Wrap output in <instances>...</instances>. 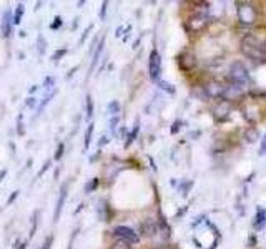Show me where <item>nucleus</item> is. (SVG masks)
<instances>
[{
  "label": "nucleus",
  "instance_id": "obj_1",
  "mask_svg": "<svg viewBox=\"0 0 266 249\" xmlns=\"http://www.w3.org/2000/svg\"><path fill=\"white\" fill-rule=\"evenodd\" d=\"M241 52L248 58L261 60V58H265V55H266V47L260 40H256L255 37L248 35V37H245L243 42H241Z\"/></svg>",
  "mask_w": 266,
  "mask_h": 249
},
{
  "label": "nucleus",
  "instance_id": "obj_2",
  "mask_svg": "<svg viewBox=\"0 0 266 249\" xmlns=\"http://www.w3.org/2000/svg\"><path fill=\"white\" fill-rule=\"evenodd\" d=\"M228 78H230V83L238 85V87H241V88H245L246 85L250 83V73L241 62H233L230 65Z\"/></svg>",
  "mask_w": 266,
  "mask_h": 249
},
{
  "label": "nucleus",
  "instance_id": "obj_3",
  "mask_svg": "<svg viewBox=\"0 0 266 249\" xmlns=\"http://www.w3.org/2000/svg\"><path fill=\"white\" fill-rule=\"evenodd\" d=\"M113 234H115L117 239H120L122 243H127V244H136L140 241L138 234L128 226H117L113 229Z\"/></svg>",
  "mask_w": 266,
  "mask_h": 249
},
{
  "label": "nucleus",
  "instance_id": "obj_4",
  "mask_svg": "<svg viewBox=\"0 0 266 249\" xmlns=\"http://www.w3.org/2000/svg\"><path fill=\"white\" fill-rule=\"evenodd\" d=\"M160 73H161V57L156 50H151L148 58V75L153 82H160Z\"/></svg>",
  "mask_w": 266,
  "mask_h": 249
},
{
  "label": "nucleus",
  "instance_id": "obj_5",
  "mask_svg": "<svg viewBox=\"0 0 266 249\" xmlns=\"http://www.w3.org/2000/svg\"><path fill=\"white\" fill-rule=\"evenodd\" d=\"M238 20L241 25H251L256 20V10L251 3H240L238 5Z\"/></svg>",
  "mask_w": 266,
  "mask_h": 249
},
{
  "label": "nucleus",
  "instance_id": "obj_6",
  "mask_svg": "<svg viewBox=\"0 0 266 249\" xmlns=\"http://www.w3.org/2000/svg\"><path fill=\"white\" fill-rule=\"evenodd\" d=\"M67 194H68V184L63 183L62 188H60V193H58V199H57V206H55V213H53V221H58L62 216V211H63V206H65V201H67Z\"/></svg>",
  "mask_w": 266,
  "mask_h": 249
},
{
  "label": "nucleus",
  "instance_id": "obj_7",
  "mask_svg": "<svg viewBox=\"0 0 266 249\" xmlns=\"http://www.w3.org/2000/svg\"><path fill=\"white\" fill-rule=\"evenodd\" d=\"M205 93L208 98H223L225 95V87L218 82H208L205 87Z\"/></svg>",
  "mask_w": 266,
  "mask_h": 249
},
{
  "label": "nucleus",
  "instance_id": "obj_8",
  "mask_svg": "<svg viewBox=\"0 0 266 249\" xmlns=\"http://www.w3.org/2000/svg\"><path fill=\"white\" fill-rule=\"evenodd\" d=\"M0 30H2V37H3V38H8V37L12 35V30H13V15H12L10 10H7V12L3 13Z\"/></svg>",
  "mask_w": 266,
  "mask_h": 249
},
{
  "label": "nucleus",
  "instance_id": "obj_9",
  "mask_svg": "<svg viewBox=\"0 0 266 249\" xmlns=\"http://www.w3.org/2000/svg\"><path fill=\"white\" fill-rule=\"evenodd\" d=\"M213 115L215 118L218 120V122H225V120H228L230 117V103L223 100V102H220L216 105V108L213 110Z\"/></svg>",
  "mask_w": 266,
  "mask_h": 249
},
{
  "label": "nucleus",
  "instance_id": "obj_10",
  "mask_svg": "<svg viewBox=\"0 0 266 249\" xmlns=\"http://www.w3.org/2000/svg\"><path fill=\"white\" fill-rule=\"evenodd\" d=\"M241 95H243V88L238 87V85L228 83V85L225 87L223 98H226V102H230V100H238V98H241Z\"/></svg>",
  "mask_w": 266,
  "mask_h": 249
},
{
  "label": "nucleus",
  "instance_id": "obj_11",
  "mask_svg": "<svg viewBox=\"0 0 266 249\" xmlns=\"http://www.w3.org/2000/svg\"><path fill=\"white\" fill-rule=\"evenodd\" d=\"M266 224V211L265 209H258V213H256V216H255V221H253V226L256 228V231L258 229H261Z\"/></svg>",
  "mask_w": 266,
  "mask_h": 249
},
{
  "label": "nucleus",
  "instance_id": "obj_12",
  "mask_svg": "<svg viewBox=\"0 0 266 249\" xmlns=\"http://www.w3.org/2000/svg\"><path fill=\"white\" fill-rule=\"evenodd\" d=\"M103 43H105V40H100V43H98V47H97V50H95V53H93V58H92V63H90V70L88 72H93V68H95V65L98 63V58H100V55H102V52H103Z\"/></svg>",
  "mask_w": 266,
  "mask_h": 249
},
{
  "label": "nucleus",
  "instance_id": "obj_13",
  "mask_svg": "<svg viewBox=\"0 0 266 249\" xmlns=\"http://www.w3.org/2000/svg\"><path fill=\"white\" fill-rule=\"evenodd\" d=\"M258 136H260V133H258V129H256L255 126H251V128H248L245 131V138L248 139L250 143H255L256 139H258Z\"/></svg>",
  "mask_w": 266,
  "mask_h": 249
},
{
  "label": "nucleus",
  "instance_id": "obj_14",
  "mask_svg": "<svg viewBox=\"0 0 266 249\" xmlns=\"http://www.w3.org/2000/svg\"><path fill=\"white\" fill-rule=\"evenodd\" d=\"M37 50H38V55H45L47 52V40L43 35H38L37 38Z\"/></svg>",
  "mask_w": 266,
  "mask_h": 249
},
{
  "label": "nucleus",
  "instance_id": "obj_15",
  "mask_svg": "<svg viewBox=\"0 0 266 249\" xmlns=\"http://www.w3.org/2000/svg\"><path fill=\"white\" fill-rule=\"evenodd\" d=\"M140 131V126H138V123H135V126H133V129L130 133H128V136H127V143H125V146H130V144L135 141V138H136V134H138Z\"/></svg>",
  "mask_w": 266,
  "mask_h": 249
},
{
  "label": "nucleus",
  "instance_id": "obj_16",
  "mask_svg": "<svg viewBox=\"0 0 266 249\" xmlns=\"http://www.w3.org/2000/svg\"><path fill=\"white\" fill-rule=\"evenodd\" d=\"M93 128H95V124L90 123L87 126V131H85V143H83V146H85V149L90 148V143H92V134H93Z\"/></svg>",
  "mask_w": 266,
  "mask_h": 249
},
{
  "label": "nucleus",
  "instance_id": "obj_17",
  "mask_svg": "<svg viewBox=\"0 0 266 249\" xmlns=\"http://www.w3.org/2000/svg\"><path fill=\"white\" fill-rule=\"evenodd\" d=\"M55 93H57V90H53V92H52V93H48V95H45V98H43V100H42V103H40V105H38V107H37V112H38V113H42V112H43V108H45V107H47V105H48V103H50V100H52L53 97H55Z\"/></svg>",
  "mask_w": 266,
  "mask_h": 249
},
{
  "label": "nucleus",
  "instance_id": "obj_18",
  "mask_svg": "<svg viewBox=\"0 0 266 249\" xmlns=\"http://www.w3.org/2000/svg\"><path fill=\"white\" fill-rule=\"evenodd\" d=\"M23 3H18L17 5V8H15V12H13V25H18L22 22V15H23Z\"/></svg>",
  "mask_w": 266,
  "mask_h": 249
},
{
  "label": "nucleus",
  "instance_id": "obj_19",
  "mask_svg": "<svg viewBox=\"0 0 266 249\" xmlns=\"http://www.w3.org/2000/svg\"><path fill=\"white\" fill-rule=\"evenodd\" d=\"M108 113L113 117H118V113H120V103L117 102V100H113V102L108 103Z\"/></svg>",
  "mask_w": 266,
  "mask_h": 249
},
{
  "label": "nucleus",
  "instance_id": "obj_20",
  "mask_svg": "<svg viewBox=\"0 0 266 249\" xmlns=\"http://www.w3.org/2000/svg\"><path fill=\"white\" fill-rule=\"evenodd\" d=\"M98 178H93V179H90V181H88L87 184H85V193L87 194H90V193H93L95 191V189L98 188Z\"/></svg>",
  "mask_w": 266,
  "mask_h": 249
},
{
  "label": "nucleus",
  "instance_id": "obj_21",
  "mask_svg": "<svg viewBox=\"0 0 266 249\" xmlns=\"http://www.w3.org/2000/svg\"><path fill=\"white\" fill-rule=\"evenodd\" d=\"M38 214H40V211H37L33 213V216H32V226H30V238L35 236V231H37V224H38Z\"/></svg>",
  "mask_w": 266,
  "mask_h": 249
},
{
  "label": "nucleus",
  "instance_id": "obj_22",
  "mask_svg": "<svg viewBox=\"0 0 266 249\" xmlns=\"http://www.w3.org/2000/svg\"><path fill=\"white\" fill-rule=\"evenodd\" d=\"M156 83H158V87H160L161 90H165V92H168L170 95H173V93H175V88H173V85H171V83L165 82V80H160V82H156Z\"/></svg>",
  "mask_w": 266,
  "mask_h": 249
},
{
  "label": "nucleus",
  "instance_id": "obj_23",
  "mask_svg": "<svg viewBox=\"0 0 266 249\" xmlns=\"http://www.w3.org/2000/svg\"><path fill=\"white\" fill-rule=\"evenodd\" d=\"M53 85H55V78H53V77H47V78H45V83H43V90H45V92H47V95H48V93H52L53 90H55V88L52 90Z\"/></svg>",
  "mask_w": 266,
  "mask_h": 249
},
{
  "label": "nucleus",
  "instance_id": "obj_24",
  "mask_svg": "<svg viewBox=\"0 0 266 249\" xmlns=\"http://www.w3.org/2000/svg\"><path fill=\"white\" fill-rule=\"evenodd\" d=\"M93 115V100L90 95H87V118L90 120Z\"/></svg>",
  "mask_w": 266,
  "mask_h": 249
},
{
  "label": "nucleus",
  "instance_id": "obj_25",
  "mask_svg": "<svg viewBox=\"0 0 266 249\" xmlns=\"http://www.w3.org/2000/svg\"><path fill=\"white\" fill-rule=\"evenodd\" d=\"M63 149H65V144L60 143V144H58V148H57V151H55V156H53L55 161H58V159L63 156Z\"/></svg>",
  "mask_w": 266,
  "mask_h": 249
},
{
  "label": "nucleus",
  "instance_id": "obj_26",
  "mask_svg": "<svg viewBox=\"0 0 266 249\" xmlns=\"http://www.w3.org/2000/svg\"><path fill=\"white\" fill-rule=\"evenodd\" d=\"M63 55H67V48H62V50H57L55 53H53V57H52V60L53 62H58V60H60Z\"/></svg>",
  "mask_w": 266,
  "mask_h": 249
},
{
  "label": "nucleus",
  "instance_id": "obj_27",
  "mask_svg": "<svg viewBox=\"0 0 266 249\" xmlns=\"http://www.w3.org/2000/svg\"><path fill=\"white\" fill-rule=\"evenodd\" d=\"M60 27H62V17H58V15H57V17L53 18V22L50 23V28L52 30H58Z\"/></svg>",
  "mask_w": 266,
  "mask_h": 249
},
{
  "label": "nucleus",
  "instance_id": "obj_28",
  "mask_svg": "<svg viewBox=\"0 0 266 249\" xmlns=\"http://www.w3.org/2000/svg\"><path fill=\"white\" fill-rule=\"evenodd\" d=\"M52 244H53V236H47V239L43 241L40 249H52Z\"/></svg>",
  "mask_w": 266,
  "mask_h": 249
},
{
  "label": "nucleus",
  "instance_id": "obj_29",
  "mask_svg": "<svg viewBox=\"0 0 266 249\" xmlns=\"http://www.w3.org/2000/svg\"><path fill=\"white\" fill-rule=\"evenodd\" d=\"M260 154L263 156L266 154V133L263 134V138H261V146H260Z\"/></svg>",
  "mask_w": 266,
  "mask_h": 249
},
{
  "label": "nucleus",
  "instance_id": "obj_30",
  "mask_svg": "<svg viewBox=\"0 0 266 249\" xmlns=\"http://www.w3.org/2000/svg\"><path fill=\"white\" fill-rule=\"evenodd\" d=\"M35 103H37V98L35 97H28L25 100V107H28V108H33V107H35Z\"/></svg>",
  "mask_w": 266,
  "mask_h": 249
},
{
  "label": "nucleus",
  "instance_id": "obj_31",
  "mask_svg": "<svg viewBox=\"0 0 266 249\" xmlns=\"http://www.w3.org/2000/svg\"><path fill=\"white\" fill-rule=\"evenodd\" d=\"M18 193H20V191H18V189H17V191H13V193L10 194V196H8V199H7V206H10V204L18 198Z\"/></svg>",
  "mask_w": 266,
  "mask_h": 249
},
{
  "label": "nucleus",
  "instance_id": "obj_32",
  "mask_svg": "<svg viewBox=\"0 0 266 249\" xmlns=\"http://www.w3.org/2000/svg\"><path fill=\"white\" fill-rule=\"evenodd\" d=\"M118 122H120V118H118V117H113V118L110 120V129H112V131H115V129H117Z\"/></svg>",
  "mask_w": 266,
  "mask_h": 249
},
{
  "label": "nucleus",
  "instance_id": "obj_33",
  "mask_svg": "<svg viewBox=\"0 0 266 249\" xmlns=\"http://www.w3.org/2000/svg\"><path fill=\"white\" fill-rule=\"evenodd\" d=\"M107 8H108V2H103V3H102V10H100V18H102V20H105Z\"/></svg>",
  "mask_w": 266,
  "mask_h": 249
},
{
  "label": "nucleus",
  "instance_id": "obj_34",
  "mask_svg": "<svg viewBox=\"0 0 266 249\" xmlns=\"http://www.w3.org/2000/svg\"><path fill=\"white\" fill-rule=\"evenodd\" d=\"M93 28V25H88V27H87V30H85V32H83V35H82V38H80V43H83V42H85V40H87V37H88V33H90V30Z\"/></svg>",
  "mask_w": 266,
  "mask_h": 249
},
{
  "label": "nucleus",
  "instance_id": "obj_35",
  "mask_svg": "<svg viewBox=\"0 0 266 249\" xmlns=\"http://www.w3.org/2000/svg\"><path fill=\"white\" fill-rule=\"evenodd\" d=\"M50 163H52V161H47L45 164H43V168L40 169V171H38V173H37V176H38V178H40V176H42V174H43V173H45L48 168H50Z\"/></svg>",
  "mask_w": 266,
  "mask_h": 249
},
{
  "label": "nucleus",
  "instance_id": "obj_36",
  "mask_svg": "<svg viewBox=\"0 0 266 249\" xmlns=\"http://www.w3.org/2000/svg\"><path fill=\"white\" fill-rule=\"evenodd\" d=\"M178 131H180V122H175L173 126H171V134H175V133H178Z\"/></svg>",
  "mask_w": 266,
  "mask_h": 249
},
{
  "label": "nucleus",
  "instance_id": "obj_37",
  "mask_svg": "<svg viewBox=\"0 0 266 249\" xmlns=\"http://www.w3.org/2000/svg\"><path fill=\"white\" fill-rule=\"evenodd\" d=\"M18 134H23V123H22V115L18 117Z\"/></svg>",
  "mask_w": 266,
  "mask_h": 249
},
{
  "label": "nucleus",
  "instance_id": "obj_38",
  "mask_svg": "<svg viewBox=\"0 0 266 249\" xmlns=\"http://www.w3.org/2000/svg\"><path fill=\"white\" fill-rule=\"evenodd\" d=\"M105 143H108V136H102L100 141H98V144H100V146H103Z\"/></svg>",
  "mask_w": 266,
  "mask_h": 249
},
{
  "label": "nucleus",
  "instance_id": "obj_39",
  "mask_svg": "<svg viewBox=\"0 0 266 249\" xmlns=\"http://www.w3.org/2000/svg\"><path fill=\"white\" fill-rule=\"evenodd\" d=\"M5 174H7V169H3V171L0 173V181H2V179L5 178Z\"/></svg>",
  "mask_w": 266,
  "mask_h": 249
},
{
  "label": "nucleus",
  "instance_id": "obj_40",
  "mask_svg": "<svg viewBox=\"0 0 266 249\" xmlns=\"http://www.w3.org/2000/svg\"><path fill=\"white\" fill-rule=\"evenodd\" d=\"M120 35H122V27H118L117 28V37H120Z\"/></svg>",
  "mask_w": 266,
  "mask_h": 249
},
{
  "label": "nucleus",
  "instance_id": "obj_41",
  "mask_svg": "<svg viewBox=\"0 0 266 249\" xmlns=\"http://www.w3.org/2000/svg\"><path fill=\"white\" fill-rule=\"evenodd\" d=\"M35 90H37V85H33V87L30 88V92H28V93H33V92H35Z\"/></svg>",
  "mask_w": 266,
  "mask_h": 249
}]
</instances>
